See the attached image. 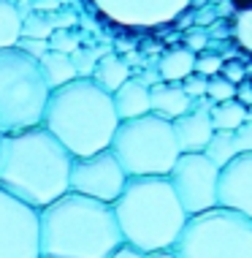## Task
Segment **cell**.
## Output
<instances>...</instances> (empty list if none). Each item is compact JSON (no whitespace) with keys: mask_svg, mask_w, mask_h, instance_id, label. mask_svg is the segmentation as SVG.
Listing matches in <instances>:
<instances>
[{"mask_svg":"<svg viewBox=\"0 0 252 258\" xmlns=\"http://www.w3.org/2000/svg\"><path fill=\"white\" fill-rule=\"evenodd\" d=\"M0 258H41V212L0 187Z\"/></svg>","mask_w":252,"mask_h":258,"instance_id":"obj_9","label":"cell"},{"mask_svg":"<svg viewBox=\"0 0 252 258\" xmlns=\"http://www.w3.org/2000/svg\"><path fill=\"white\" fill-rule=\"evenodd\" d=\"M114 109L120 120H138L152 114V87L141 79H130L114 93Z\"/></svg>","mask_w":252,"mask_h":258,"instance_id":"obj_14","label":"cell"},{"mask_svg":"<svg viewBox=\"0 0 252 258\" xmlns=\"http://www.w3.org/2000/svg\"><path fill=\"white\" fill-rule=\"evenodd\" d=\"M19 49L27 52V54H33L36 60H41L44 54L49 52V41H41V38H22L19 41Z\"/></svg>","mask_w":252,"mask_h":258,"instance_id":"obj_29","label":"cell"},{"mask_svg":"<svg viewBox=\"0 0 252 258\" xmlns=\"http://www.w3.org/2000/svg\"><path fill=\"white\" fill-rule=\"evenodd\" d=\"M111 152L122 163L130 179L141 177H171L182 158V147L171 120L146 114L138 120H125L117 128Z\"/></svg>","mask_w":252,"mask_h":258,"instance_id":"obj_6","label":"cell"},{"mask_svg":"<svg viewBox=\"0 0 252 258\" xmlns=\"http://www.w3.org/2000/svg\"><path fill=\"white\" fill-rule=\"evenodd\" d=\"M122 247L114 207L65 193L41 209V258H114Z\"/></svg>","mask_w":252,"mask_h":258,"instance_id":"obj_2","label":"cell"},{"mask_svg":"<svg viewBox=\"0 0 252 258\" xmlns=\"http://www.w3.org/2000/svg\"><path fill=\"white\" fill-rule=\"evenodd\" d=\"M236 38L247 52H252V6L249 9H241L239 17H236Z\"/></svg>","mask_w":252,"mask_h":258,"instance_id":"obj_24","label":"cell"},{"mask_svg":"<svg viewBox=\"0 0 252 258\" xmlns=\"http://www.w3.org/2000/svg\"><path fill=\"white\" fill-rule=\"evenodd\" d=\"M73 66H76V71H79V79H93V74H95V68H98V62H101L106 54H103L101 49H76L73 54Z\"/></svg>","mask_w":252,"mask_h":258,"instance_id":"obj_22","label":"cell"},{"mask_svg":"<svg viewBox=\"0 0 252 258\" xmlns=\"http://www.w3.org/2000/svg\"><path fill=\"white\" fill-rule=\"evenodd\" d=\"M222 76H225L228 82H233V85H239L244 74H241V68H239V66H228V68L222 66Z\"/></svg>","mask_w":252,"mask_h":258,"instance_id":"obj_31","label":"cell"},{"mask_svg":"<svg viewBox=\"0 0 252 258\" xmlns=\"http://www.w3.org/2000/svg\"><path fill=\"white\" fill-rule=\"evenodd\" d=\"M174 131H177L182 155H195V152H204L212 142V136L217 134L212 125V114L209 109H198L190 106L187 114H182L179 120H174Z\"/></svg>","mask_w":252,"mask_h":258,"instance_id":"obj_13","label":"cell"},{"mask_svg":"<svg viewBox=\"0 0 252 258\" xmlns=\"http://www.w3.org/2000/svg\"><path fill=\"white\" fill-rule=\"evenodd\" d=\"M220 171L222 169H217L204 152L182 155L179 163L174 166L168 179L190 218L220 207Z\"/></svg>","mask_w":252,"mask_h":258,"instance_id":"obj_8","label":"cell"},{"mask_svg":"<svg viewBox=\"0 0 252 258\" xmlns=\"http://www.w3.org/2000/svg\"><path fill=\"white\" fill-rule=\"evenodd\" d=\"M206 44V36H204V33H193V36L190 38H187V49H201V46H204Z\"/></svg>","mask_w":252,"mask_h":258,"instance_id":"obj_33","label":"cell"},{"mask_svg":"<svg viewBox=\"0 0 252 258\" xmlns=\"http://www.w3.org/2000/svg\"><path fill=\"white\" fill-rule=\"evenodd\" d=\"M233 144H236V152L239 155H247L252 152V122H244L239 131L233 134Z\"/></svg>","mask_w":252,"mask_h":258,"instance_id":"obj_28","label":"cell"},{"mask_svg":"<svg viewBox=\"0 0 252 258\" xmlns=\"http://www.w3.org/2000/svg\"><path fill=\"white\" fill-rule=\"evenodd\" d=\"M204 155L212 160L217 169H225L233 158H239V152H236V144H233V134H217L212 136V142H209V147L204 150Z\"/></svg>","mask_w":252,"mask_h":258,"instance_id":"obj_21","label":"cell"},{"mask_svg":"<svg viewBox=\"0 0 252 258\" xmlns=\"http://www.w3.org/2000/svg\"><path fill=\"white\" fill-rule=\"evenodd\" d=\"M38 62H41V71L46 76V85L52 90H60V87H65V85H71V82L79 79V71H76L71 54L49 49Z\"/></svg>","mask_w":252,"mask_h":258,"instance_id":"obj_16","label":"cell"},{"mask_svg":"<svg viewBox=\"0 0 252 258\" xmlns=\"http://www.w3.org/2000/svg\"><path fill=\"white\" fill-rule=\"evenodd\" d=\"M98 11L122 27H157L177 19L190 0H90Z\"/></svg>","mask_w":252,"mask_h":258,"instance_id":"obj_11","label":"cell"},{"mask_svg":"<svg viewBox=\"0 0 252 258\" xmlns=\"http://www.w3.org/2000/svg\"><path fill=\"white\" fill-rule=\"evenodd\" d=\"M128 179L130 177L125 174L122 163L117 160V155L111 150L98 152V155H90V158H73L71 193H79V196L114 207L117 199L128 187Z\"/></svg>","mask_w":252,"mask_h":258,"instance_id":"obj_10","label":"cell"},{"mask_svg":"<svg viewBox=\"0 0 252 258\" xmlns=\"http://www.w3.org/2000/svg\"><path fill=\"white\" fill-rule=\"evenodd\" d=\"M71 169L73 155L44 125L0 136V187L38 212L71 193Z\"/></svg>","mask_w":252,"mask_h":258,"instance_id":"obj_1","label":"cell"},{"mask_svg":"<svg viewBox=\"0 0 252 258\" xmlns=\"http://www.w3.org/2000/svg\"><path fill=\"white\" fill-rule=\"evenodd\" d=\"M247 122H252V106H247Z\"/></svg>","mask_w":252,"mask_h":258,"instance_id":"obj_35","label":"cell"},{"mask_svg":"<svg viewBox=\"0 0 252 258\" xmlns=\"http://www.w3.org/2000/svg\"><path fill=\"white\" fill-rule=\"evenodd\" d=\"M195 60H198V54L193 49H187V46H177V49H171L168 54H163V60H160L157 71H160V82H185L187 76L195 74Z\"/></svg>","mask_w":252,"mask_h":258,"instance_id":"obj_17","label":"cell"},{"mask_svg":"<svg viewBox=\"0 0 252 258\" xmlns=\"http://www.w3.org/2000/svg\"><path fill=\"white\" fill-rule=\"evenodd\" d=\"M220 207L252 220V152L233 158L220 171Z\"/></svg>","mask_w":252,"mask_h":258,"instance_id":"obj_12","label":"cell"},{"mask_svg":"<svg viewBox=\"0 0 252 258\" xmlns=\"http://www.w3.org/2000/svg\"><path fill=\"white\" fill-rule=\"evenodd\" d=\"M236 3H239V6H244V9H249V6H252V0H236Z\"/></svg>","mask_w":252,"mask_h":258,"instance_id":"obj_34","label":"cell"},{"mask_svg":"<svg viewBox=\"0 0 252 258\" xmlns=\"http://www.w3.org/2000/svg\"><path fill=\"white\" fill-rule=\"evenodd\" d=\"M49 49L62 52V54H73L79 49V41H76V36H71L68 30H54L52 38H49Z\"/></svg>","mask_w":252,"mask_h":258,"instance_id":"obj_26","label":"cell"},{"mask_svg":"<svg viewBox=\"0 0 252 258\" xmlns=\"http://www.w3.org/2000/svg\"><path fill=\"white\" fill-rule=\"evenodd\" d=\"M114 258H177V255L174 253H141V250H133V247L125 245Z\"/></svg>","mask_w":252,"mask_h":258,"instance_id":"obj_30","label":"cell"},{"mask_svg":"<svg viewBox=\"0 0 252 258\" xmlns=\"http://www.w3.org/2000/svg\"><path fill=\"white\" fill-rule=\"evenodd\" d=\"M222 66H225V62H222L220 54H198V60H195V74L212 79V76H220Z\"/></svg>","mask_w":252,"mask_h":258,"instance_id":"obj_25","label":"cell"},{"mask_svg":"<svg viewBox=\"0 0 252 258\" xmlns=\"http://www.w3.org/2000/svg\"><path fill=\"white\" fill-rule=\"evenodd\" d=\"M114 215L125 245L141 253H174L190 220L168 177L128 179Z\"/></svg>","mask_w":252,"mask_h":258,"instance_id":"obj_4","label":"cell"},{"mask_svg":"<svg viewBox=\"0 0 252 258\" xmlns=\"http://www.w3.org/2000/svg\"><path fill=\"white\" fill-rule=\"evenodd\" d=\"M236 101L244 103V106H252V87L249 85H241L239 93H236Z\"/></svg>","mask_w":252,"mask_h":258,"instance_id":"obj_32","label":"cell"},{"mask_svg":"<svg viewBox=\"0 0 252 258\" xmlns=\"http://www.w3.org/2000/svg\"><path fill=\"white\" fill-rule=\"evenodd\" d=\"M182 90H185V93L190 95L193 101L206 98V93H209V79H206V76H201V74H193V76H187V79L182 82Z\"/></svg>","mask_w":252,"mask_h":258,"instance_id":"obj_27","label":"cell"},{"mask_svg":"<svg viewBox=\"0 0 252 258\" xmlns=\"http://www.w3.org/2000/svg\"><path fill=\"white\" fill-rule=\"evenodd\" d=\"M209 114H212L214 131H220V134H236V131L247 122V106L239 103L236 98L225 101V103H214Z\"/></svg>","mask_w":252,"mask_h":258,"instance_id":"obj_20","label":"cell"},{"mask_svg":"<svg viewBox=\"0 0 252 258\" xmlns=\"http://www.w3.org/2000/svg\"><path fill=\"white\" fill-rule=\"evenodd\" d=\"M25 38V17L14 0H0V49H17Z\"/></svg>","mask_w":252,"mask_h":258,"instance_id":"obj_19","label":"cell"},{"mask_svg":"<svg viewBox=\"0 0 252 258\" xmlns=\"http://www.w3.org/2000/svg\"><path fill=\"white\" fill-rule=\"evenodd\" d=\"M93 82H95L98 87H103L106 93L114 95L117 90L125 85V82H130V68H128V62H125L122 57L106 52V57L98 62V68H95V74H93Z\"/></svg>","mask_w":252,"mask_h":258,"instance_id":"obj_18","label":"cell"},{"mask_svg":"<svg viewBox=\"0 0 252 258\" xmlns=\"http://www.w3.org/2000/svg\"><path fill=\"white\" fill-rule=\"evenodd\" d=\"M52 87L33 54L0 49V136L41 128Z\"/></svg>","mask_w":252,"mask_h":258,"instance_id":"obj_5","label":"cell"},{"mask_svg":"<svg viewBox=\"0 0 252 258\" xmlns=\"http://www.w3.org/2000/svg\"><path fill=\"white\" fill-rule=\"evenodd\" d=\"M190 106H193V98L182 90V85H174V82L152 85V114L174 122L182 114H187Z\"/></svg>","mask_w":252,"mask_h":258,"instance_id":"obj_15","label":"cell"},{"mask_svg":"<svg viewBox=\"0 0 252 258\" xmlns=\"http://www.w3.org/2000/svg\"><path fill=\"white\" fill-rule=\"evenodd\" d=\"M177 258H252V220L217 207L187 220L177 247Z\"/></svg>","mask_w":252,"mask_h":258,"instance_id":"obj_7","label":"cell"},{"mask_svg":"<svg viewBox=\"0 0 252 258\" xmlns=\"http://www.w3.org/2000/svg\"><path fill=\"white\" fill-rule=\"evenodd\" d=\"M120 122L114 95L98 87L93 79H76L52 90L44 117V128L73 158H90L111 150Z\"/></svg>","mask_w":252,"mask_h":258,"instance_id":"obj_3","label":"cell"},{"mask_svg":"<svg viewBox=\"0 0 252 258\" xmlns=\"http://www.w3.org/2000/svg\"><path fill=\"white\" fill-rule=\"evenodd\" d=\"M236 93H239V87L233 85V82H228L225 76H212L209 79V98H212L214 103H225V101H233L236 98Z\"/></svg>","mask_w":252,"mask_h":258,"instance_id":"obj_23","label":"cell"}]
</instances>
